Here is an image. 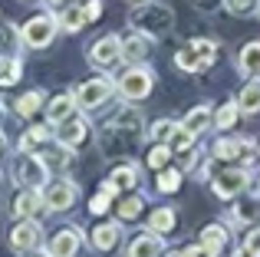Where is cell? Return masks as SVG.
<instances>
[{
    "instance_id": "obj_19",
    "label": "cell",
    "mask_w": 260,
    "mask_h": 257,
    "mask_svg": "<svg viewBox=\"0 0 260 257\" xmlns=\"http://www.w3.org/2000/svg\"><path fill=\"white\" fill-rule=\"evenodd\" d=\"M148 56V43H145V33L132 30L128 37H122V59H125L128 66L142 63V59Z\"/></svg>"
},
{
    "instance_id": "obj_8",
    "label": "cell",
    "mask_w": 260,
    "mask_h": 257,
    "mask_svg": "<svg viewBox=\"0 0 260 257\" xmlns=\"http://www.w3.org/2000/svg\"><path fill=\"white\" fill-rule=\"evenodd\" d=\"M79 198V185L70 178H59V181H50L43 188V201H46V211H70L73 201Z\"/></svg>"
},
{
    "instance_id": "obj_47",
    "label": "cell",
    "mask_w": 260,
    "mask_h": 257,
    "mask_svg": "<svg viewBox=\"0 0 260 257\" xmlns=\"http://www.w3.org/2000/svg\"><path fill=\"white\" fill-rule=\"evenodd\" d=\"M26 257H50V254H33V251H30V254H26Z\"/></svg>"
},
{
    "instance_id": "obj_44",
    "label": "cell",
    "mask_w": 260,
    "mask_h": 257,
    "mask_svg": "<svg viewBox=\"0 0 260 257\" xmlns=\"http://www.w3.org/2000/svg\"><path fill=\"white\" fill-rule=\"evenodd\" d=\"M83 13H86V20L92 23V20H99V13H102V4L99 0H89V4L83 7Z\"/></svg>"
},
{
    "instance_id": "obj_31",
    "label": "cell",
    "mask_w": 260,
    "mask_h": 257,
    "mask_svg": "<svg viewBox=\"0 0 260 257\" xmlns=\"http://www.w3.org/2000/svg\"><path fill=\"white\" fill-rule=\"evenodd\" d=\"M23 40H20V30H13L10 23H0V50L4 56H13V50H20Z\"/></svg>"
},
{
    "instance_id": "obj_7",
    "label": "cell",
    "mask_w": 260,
    "mask_h": 257,
    "mask_svg": "<svg viewBox=\"0 0 260 257\" xmlns=\"http://www.w3.org/2000/svg\"><path fill=\"white\" fill-rule=\"evenodd\" d=\"M139 135L142 132H132V128H125L119 122H109V125H102V132H99V145H102L106 155H128V148L139 142Z\"/></svg>"
},
{
    "instance_id": "obj_52",
    "label": "cell",
    "mask_w": 260,
    "mask_h": 257,
    "mask_svg": "<svg viewBox=\"0 0 260 257\" xmlns=\"http://www.w3.org/2000/svg\"><path fill=\"white\" fill-rule=\"evenodd\" d=\"M257 191H260V188H257Z\"/></svg>"
},
{
    "instance_id": "obj_13",
    "label": "cell",
    "mask_w": 260,
    "mask_h": 257,
    "mask_svg": "<svg viewBox=\"0 0 260 257\" xmlns=\"http://www.w3.org/2000/svg\"><path fill=\"white\" fill-rule=\"evenodd\" d=\"M79 244H83V231H79V228H63V231L53 234L50 251H46V254H50V257H76Z\"/></svg>"
},
{
    "instance_id": "obj_48",
    "label": "cell",
    "mask_w": 260,
    "mask_h": 257,
    "mask_svg": "<svg viewBox=\"0 0 260 257\" xmlns=\"http://www.w3.org/2000/svg\"><path fill=\"white\" fill-rule=\"evenodd\" d=\"M4 142H7V139H4V132H0V152H4Z\"/></svg>"
},
{
    "instance_id": "obj_30",
    "label": "cell",
    "mask_w": 260,
    "mask_h": 257,
    "mask_svg": "<svg viewBox=\"0 0 260 257\" xmlns=\"http://www.w3.org/2000/svg\"><path fill=\"white\" fill-rule=\"evenodd\" d=\"M241 148H244V139H217L211 152H214V158L231 162V158H237V155H241Z\"/></svg>"
},
{
    "instance_id": "obj_51",
    "label": "cell",
    "mask_w": 260,
    "mask_h": 257,
    "mask_svg": "<svg viewBox=\"0 0 260 257\" xmlns=\"http://www.w3.org/2000/svg\"><path fill=\"white\" fill-rule=\"evenodd\" d=\"M135 4H139V0H135Z\"/></svg>"
},
{
    "instance_id": "obj_29",
    "label": "cell",
    "mask_w": 260,
    "mask_h": 257,
    "mask_svg": "<svg viewBox=\"0 0 260 257\" xmlns=\"http://www.w3.org/2000/svg\"><path fill=\"white\" fill-rule=\"evenodd\" d=\"M109 178L115 181V188H119V191H128V188L139 185V168H135V165H119L112 175H109Z\"/></svg>"
},
{
    "instance_id": "obj_3",
    "label": "cell",
    "mask_w": 260,
    "mask_h": 257,
    "mask_svg": "<svg viewBox=\"0 0 260 257\" xmlns=\"http://www.w3.org/2000/svg\"><path fill=\"white\" fill-rule=\"evenodd\" d=\"M13 178L23 188H40V191H43V188L50 185V165H46V158H40L37 152H20L17 158H13Z\"/></svg>"
},
{
    "instance_id": "obj_5",
    "label": "cell",
    "mask_w": 260,
    "mask_h": 257,
    "mask_svg": "<svg viewBox=\"0 0 260 257\" xmlns=\"http://www.w3.org/2000/svg\"><path fill=\"white\" fill-rule=\"evenodd\" d=\"M112 92H115V83L109 76H92L86 83H79L73 89V96H76L79 109H99V106H106L112 99Z\"/></svg>"
},
{
    "instance_id": "obj_12",
    "label": "cell",
    "mask_w": 260,
    "mask_h": 257,
    "mask_svg": "<svg viewBox=\"0 0 260 257\" xmlns=\"http://www.w3.org/2000/svg\"><path fill=\"white\" fill-rule=\"evenodd\" d=\"M86 139H89V122L83 116H76V112H73L70 119H63L59 128H56V142L66 145V148H79Z\"/></svg>"
},
{
    "instance_id": "obj_22",
    "label": "cell",
    "mask_w": 260,
    "mask_h": 257,
    "mask_svg": "<svg viewBox=\"0 0 260 257\" xmlns=\"http://www.w3.org/2000/svg\"><path fill=\"white\" fill-rule=\"evenodd\" d=\"M175 66H178V70H184V73H204V70H208V63L201 59V53H198L191 43L181 46V50L175 53Z\"/></svg>"
},
{
    "instance_id": "obj_53",
    "label": "cell",
    "mask_w": 260,
    "mask_h": 257,
    "mask_svg": "<svg viewBox=\"0 0 260 257\" xmlns=\"http://www.w3.org/2000/svg\"><path fill=\"white\" fill-rule=\"evenodd\" d=\"M257 13H260V10H257Z\"/></svg>"
},
{
    "instance_id": "obj_45",
    "label": "cell",
    "mask_w": 260,
    "mask_h": 257,
    "mask_svg": "<svg viewBox=\"0 0 260 257\" xmlns=\"http://www.w3.org/2000/svg\"><path fill=\"white\" fill-rule=\"evenodd\" d=\"M231 257H257V254H250V251H247V247H237V251H234V254H231Z\"/></svg>"
},
{
    "instance_id": "obj_42",
    "label": "cell",
    "mask_w": 260,
    "mask_h": 257,
    "mask_svg": "<svg viewBox=\"0 0 260 257\" xmlns=\"http://www.w3.org/2000/svg\"><path fill=\"white\" fill-rule=\"evenodd\" d=\"M109 201H112V198L99 191V195L92 198V205H89V211H92V214H106V211H109Z\"/></svg>"
},
{
    "instance_id": "obj_15",
    "label": "cell",
    "mask_w": 260,
    "mask_h": 257,
    "mask_svg": "<svg viewBox=\"0 0 260 257\" xmlns=\"http://www.w3.org/2000/svg\"><path fill=\"white\" fill-rule=\"evenodd\" d=\"M165 244H161V234L155 231H145L139 238H132V244L125 247V257H161Z\"/></svg>"
},
{
    "instance_id": "obj_16",
    "label": "cell",
    "mask_w": 260,
    "mask_h": 257,
    "mask_svg": "<svg viewBox=\"0 0 260 257\" xmlns=\"http://www.w3.org/2000/svg\"><path fill=\"white\" fill-rule=\"evenodd\" d=\"M119 238H122V231H119V224H112V221H102V224H95L92 231H89V244H92L99 254H109L115 244H119Z\"/></svg>"
},
{
    "instance_id": "obj_34",
    "label": "cell",
    "mask_w": 260,
    "mask_h": 257,
    "mask_svg": "<svg viewBox=\"0 0 260 257\" xmlns=\"http://www.w3.org/2000/svg\"><path fill=\"white\" fill-rule=\"evenodd\" d=\"M237 116H241L237 103H228V106H221V109L214 112V128H231V125L237 122Z\"/></svg>"
},
{
    "instance_id": "obj_14",
    "label": "cell",
    "mask_w": 260,
    "mask_h": 257,
    "mask_svg": "<svg viewBox=\"0 0 260 257\" xmlns=\"http://www.w3.org/2000/svg\"><path fill=\"white\" fill-rule=\"evenodd\" d=\"M40 211H46V201H43V191L40 188H23L13 201V214L17 218H37Z\"/></svg>"
},
{
    "instance_id": "obj_2",
    "label": "cell",
    "mask_w": 260,
    "mask_h": 257,
    "mask_svg": "<svg viewBox=\"0 0 260 257\" xmlns=\"http://www.w3.org/2000/svg\"><path fill=\"white\" fill-rule=\"evenodd\" d=\"M115 89H119V96L125 99V103H142V99H148L152 89H155V73L148 70V66L135 63L119 76V86H115Z\"/></svg>"
},
{
    "instance_id": "obj_50",
    "label": "cell",
    "mask_w": 260,
    "mask_h": 257,
    "mask_svg": "<svg viewBox=\"0 0 260 257\" xmlns=\"http://www.w3.org/2000/svg\"><path fill=\"white\" fill-rule=\"evenodd\" d=\"M257 158H260V148H257Z\"/></svg>"
},
{
    "instance_id": "obj_49",
    "label": "cell",
    "mask_w": 260,
    "mask_h": 257,
    "mask_svg": "<svg viewBox=\"0 0 260 257\" xmlns=\"http://www.w3.org/2000/svg\"><path fill=\"white\" fill-rule=\"evenodd\" d=\"M168 257H181V251H172V254H168Z\"/></svg>"
},
{
    "instance_id": "obj_25",
    "label": "cell",
    "mask_w": 260,
    "mask_h": 257,
    "mask_svg": "<svg viewBox=\"0 0 260 257\" xmlns=\"http://www.w3.org/2000/svg\"><path fill=\"white\" fill-rule=\"evenodd\" d=\"M175 221H178L175 208H155L152 218H148V231H155V234H168V231L175 228Z\"/></svg>"
},
{
    "instance_id": "obj_38",
    "label": "cell",
    "mask_w": 260,
    "mask_h": 257,
    "mask_svg": "<svg viewBox=\"0 0 260 257\" xmlns=\"http://www.w3.org/2000/svg\"><path fill=\"white\" fill-rule=\"evenodd\" d=\"M191 46L201 53V59L208 66H214V59H217V43H214V40H201V37H198V40H191Z\"/></svg>"
},
{
    "instance_id": "obj_21",
    "label": "cell",
    "mask_w": 260,
    "mask_h": 257,
    "mask_svg": "<svg viewBox=\"0 0 260 257\" xmlns=\"http://www.w3.org/2000/svg\"><path fill=\"white\" fill-rule=\"evenodd\" d=\"M228 244V231L221 224H208L201 231V247H204V257H217Z\"/></svg>"
},
{
    "instance_id": "obj_18",
    "label": "cell",
    "mask_w": 260,
    "mask_h": 257,
    "mask_svg": "<svg viewBox=\"0 0 260 257\" xmlns=\"http://www.w3.org/2000/svg\"><path fill=\"white\" fill-rule=\"evenodd\" d=\"M237 73L247 79L260 76V40H250L241 53H237Z\"/></svg>"
},
{
    "instance_id": "obj_39",
    "label": "cell",
    "mask_w": 260,
    "mask_h": 257,
    "mask_svg": "<svg viewBox=\"0 0 260 257\" xmlns=\"http://www.w3.org/2000/svg\"><path fill=\"white\" fill-rule=\"evenodd\" d=\"M228 7L234 17H247V13H254V10H260V0H228Z\"/></svg>"
},
{
    "instance_id": "obj_6",
    "label": "cell",
    "mask_w": 260,
    "mask_h": 257,
    "mask_svg": "<svg viewBox=\"0 0 260 257\" xmlns=\"http://www.w3.org/2000/svg\"><path fill=\"white\" fill-rule=\"evenodd\" d=\"M86 59L95 66V70H112L115 63L122 59V37H115V33H106V37H99L92 46H89Z\"/></svg>"
},
{
    "instance_id": "obj_46",
    "label": "cell",
    "mask_w": 260,
    "mask_h": 257,
    "mask_svg": "<svg viewBox=\"0 0 260 257\" xmlns=\"http://www.w3.org/2000/svg\"><path fill=\"white\" fill-rule=\"evenodd\" d=\"M50 7H63V4H70V0H46Z\"/></svg>"
},
{
    "instance_id": "obj_41",
    "label": "cell",
    "mask_w": 260,
    "mask_h": 257,
    "mask_svg": "<svg viewBox=\"0 0 260 257\" xmlns=\"http://www.w3.org/2000/svg\"><path fill=\"white\" fill-rule=\"evenodd\" d=\"M194 4V10H201V13H214V10H221L228 0H191Z\"/></svg>"
},
{
    "instance_id": "obj_10",
    "label": "cell",
    "mask_w": 260,
    "mask_h": 257,
    "mask_svg": "<svg viewBox=\"0 0 260 257\" xmlns=\"http://www.w3.org/2000/svg\"><path fill=\"white\" fill-rule=\"evenodd\" d=\"M247 185H250V172L247 168H228V172H221L214 178V195L224 198V201H231L241 191H247Z\"/></svg>"
},
{
    "instance_id": "obj_40",
    "label": "cell",
    "mask_w": 260,
    "mask_h": 257,
    "mask_svg": "<svg viewBox=\"0 0 260 257\" xmlns=\"http://www.w3.org/2000/svg\"><path fill=\"white\" fill-rule=\"evenodd\" d=\"M115 122L125 125V128H132V132H142V116L135 109H122L119 116H115Z\"/></svg>"
},
{
    "instance_id": "obj_23",
    "label": "cell",
    "mask_w": 260,
    "mask_h": 257,
    "mask_svg": "<svg viewBox=\"0 0 260 257\" xmlns=\"http://www.w3.org/2000/svg\"><path fill=\"white\" fill-rule=\"evenodd\" d=\"M211 122H214V112L208 109V106H194L191 112H184V119H181V125L184 128H191V132H204V128H211Z\"/></svg>"
},
{
    "instance_id": "obj_43",
    "label": "cell",
    "mask_w": 260,
    "mask_h": 257,
    "mask_svg": "<svg viewBox=\"0 0 260 257\" xmlns=\"http://www.w3.org/2000/svg\"><path fill=\"white\" fill-rule=\"evenodd\" d=\"M244 247H247L250 254H257V257H260V228H254V231L244 238Z\"/></svg>"
},
{
    "instance_id": "obj_32",
    "label": "cell",
    "mask_w": 260,
    "mask_h": 257,
    "mask_svg": "<svg viewBox=\"0 0 260 257\" xmlns=\"http://www.w3.org/2000/svg\"><path fill=\"white\" fill-rule=\"evenodd\" d=\"M168 145H172V152H188L191 145H194V132L191 128H184L181 122L175 125V132H172V139H168Z\"/></svg>"
},
{
    "instance_id": "obj_24",
    "label": "cell",
    "mask_w": 260,
    "mask_h": 257,
    "mask_svg": "<svg viewBox=\"0 0 260 257\" xmlns=\"http://www.w3.org/2000/svg\"><path fill=\"white\" fill-rule=\"evenodd\" d=\"M53 135H56V132H53L50 125H30V128L23 132V139H20V152H33L37 145H43V142H50Z\"/></svg>"
},
{
    "instance_id": "obj_27",
    "label": "cell",
    "mask_w": 260,
    "mask_h": 257,
    "mask_svg": "<svg viewBox=\"0 0 260 257\" xmlns=\"http://www.w3.org/2000/svg\"><path fill=\"white\" fill-rule=\"evenodd\" d=\"M23 73V63L20 56H0V86H13Z\"/></svg>"
},
{
    "instance_id": "obj_1",
    "label": "cell",
    "mask_w": 260,
    "mask_h": 257,
    "mask_svg": "<svg viewBox=\"0 0 260 257\" xmlns=\"http://www.w3.org/2000/svg\"><path fill=\"white\" fill-rule=\"evenodd\" d=\"M128 23H132V30L145 33V37L161 40V37L172 33L175 13H172V7H165V4H148V0L142 4V0H139V7L128 13Z\"/></svg>"
},
{
    "instance_id": "obj_20",
    "label": "cell",
    "mask_w": 260,
    "mask_h": 257,
    "mask_svg": "<svg viewBox=\"0 0 260 257\" xmlns=\"http://www.w3.org/2000/svg\"><path fill=\"white\" fill-rule=\"evenodd\" d=\"M237 109H241V116H257L260 112V76L250 79V83L237 92Z\"/></svg>"
},
{
    "instance_id": "obj_4",
    "label": "cell",
    "mask_w": 260,
    "mask_h": 257,
    "mask_svg": "<svg viewBox=\"0 0 260 257\" xmlns=\"http://www.w3.org/2000/svg\"><path fill=\"white\" fill-rule=\"evenodd\" d=\"M56 33H59V20L50 17V13H40V17L26 20L20 26V40H23L26 50H46L56 40Z\"/></svg>"
},
{
    "instance_id": "obj_26",
    "label": "cell",
    "mask_w": 260,
    "mask_h": 257,
    "mask_svg": "<svg viewBox=\"0 0 260 257\" xmlns=\"http://www.w3.org/2000/svg\"><path fill=\"white\" fill-rule=\"evenodd\" d=\"M56 20H59V30H66V33H76V30H83V26L89 23L86 13L79 10V7H66V10L59 13Z\"/></svg>"
},
{
    "instance_id": "obj_9",
    "label": "cell",
    "mask_w": 260,
    "mask_h": 257,
    "mask_svg": "<svg viewBox=\"0 0 260 257\" xmlns=\"http://www.w3.org/2000/svg\"><path fill=\"white\" fill-rule=\"evenodd\" d=\"M43 244V228L37 224L33 218H20V224L10 231V247L17 254H30Z\"/></svg>"
},
{
    "instance_id": "obj_11",
    "label": "cell",
    "mask_w": 260,
    "mask_h": 257,
    "mask_svg": "<svg viewBox=\"0 0 260 257\" xmlns=\"http://www.w3.org/2000/svg\"><path fill=\"white\" fill-rule=\"evenodd\" d=\"M231 221L237 228H247L260 221V191H241L237 195V205L231 208Z\"/></svg>"
},
{
    "instance_id": "obj_35",
    "label": "cell",
    "mask_w": 260,
    "mask_h": 257,
    "mask_svg": "<svg viewBox=\"0 0 260 257\" xmlns=\"http://www.w3.org/2000/svg\"><path fill=\"white\" fill-rule=\"evenodd\" d=\"M168 158H172V145H165V142H155L152 152H148V165L158 172V168H165V165H168Z\"/></svg>"
},
{
    "instance_id": "obj_36",
    "label": "cell",
    "mask_w": 260,
    "mask_h": 257,
    "mask_svg": "<svg viewBox=\"0 0 260 257\" xmlns=\"http://www.w3.org/2000/svg\"><path fill=\"white\" fill-rule=\"evenodd\" d=\"M175 125H178V122H172V119H158V122H152L148 135H152V142H165V145H168V139H172Z\"/></svg>"
},
{
    "instance_id": "obj_37",
    "label": "cell",
    "mask_w": 260,
    "mask_h": 257,
    "mask_svg": "<svg viewBox=\"0 0 260 257\" xmlns=\"http://www.w3.org/2000/svg\"><path fill=\"white\" fill-rule=\"evenodd\" d=\"M181 188V172L178 168H168V172H161L158 175V191H165V195H172Z\"/></svg>"
},
{
    "instance_id": "obj_28",
    "label": "cell",
    "mask_w": 260,
    "mask_h": 257,
    "mask_svg": "<svg viewBox=\"0 0 260 257\" xmlns=\"http://www.w3.org/2000/svg\"><path fill=\"white\" fill-rule=\"evenodd\" d=\"M43 99H46V92L43 89H33V92H23V96L17 99V116H23V119H30L33 112L43 106Z\"/></svg>"
},
{
    "instance_id": "obj_33",
    "label": "cell",
    "mask_w": 260,
    "mask_h": 257,
    "mask_svg": "<svg viewBox=\"0 0 260 257\" xmlns=\"http://www.w3.org/2000/svg\"><path fill=\"white\" fill-rule=\"evenodd\" d=\"M115 211H119L122 221H135L142 214V198H139V195H128V198L119 201V208H115Z\"/></svg>"
},
{
    "instance_id": "obj_17",
    "label": "cell",
    "mask_w": 260,
    "mask_h": 257,
    "mask_svg": "<svg viewBox=\"0 0 260 257\" xmlns=\"http://www.w3.org/2000/svg\"><path fill=\"white\" fill-rule=\"evenodd\" d=\"M76 109H79L76 96H73V92H59V96H53L50 103H46V119H50V125H59L63 119H70Z\"/></svg>"
}]
</instances>
